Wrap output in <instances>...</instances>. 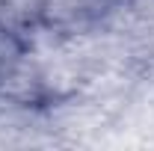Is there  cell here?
Listing matches in <instances>:
<instances>
[{"label":"cell","mask_w":154,"mask_h":151,"mask_svg":"<svg viewBox=\"0 0 154 151\" xmlns=\"http://www.w3.org/2000/svg\"><path fill=\"white\" fill-rule=\"evenodd\" d=\"M48 0H0V24L12 33H30L45 18Z\"/></svg>","instance_id":"1"}]
</instances>
